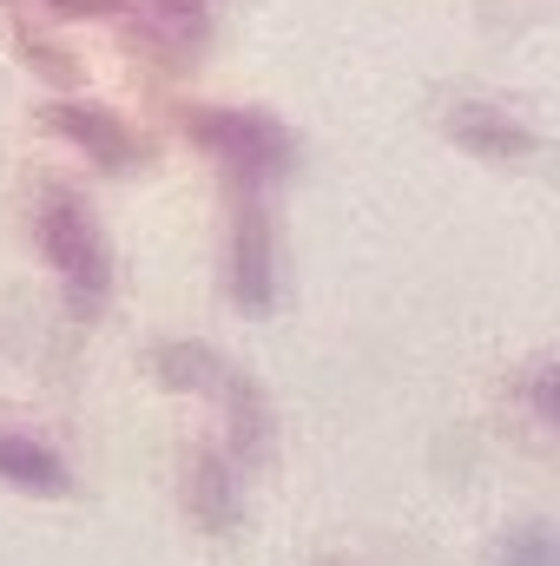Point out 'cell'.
<instances>
[{
  "mask_svg": "<svg viewBox=\"0 0 560 566\" xmlns=\"http://www.w3.org/2000/svg\"><path fill=\"white\" fill-rule=\"evenodd\" d=\"M0 474L20 481V488H66V468L46 448H20L13 434H0Z\"/></svg>",
  "mask_w": 560,
  "mask_h": 566,
  "instance_id": "cell-2",
  "label": "cell"
},
{
  "mask_svg": "<svg viewBox=\"0 0 560 566\" xmlns=\"http://www.w3.org/2000/svg\"><path fill=\"white\" fill-rule=\"evenodd\" d=\"M495 566H554V547H548V527H528L515 541H501Z\"/></svg>",
  "mask_w": 560,
  "mask_h": 566,
  "instance_id": "cell-4",
  "label": "cell"
},
{
  "mask_svg": "<svg viewBox=\"0 0 560 566\" xmlns=\"http://www.w3.org/2000/svg\"><path fill=\"white\" fill-rule=\"evenodd\" d=\"M40 244H46V258L66 271V283H73V296H80V303H93V296L106 290V258H100L93 218H86L80 205L53 198V205H46V224H40Z\"/></svg>",
  "mask_w": 560,
  "mask_h": 566,
  "instance_id": "cell-1",
  "label": "cell"
},
{
  "mask_svg": "<svg viewBox=\"0 0 560 566\" xmlns=\"http://www.w3.org/2000/svg\"><path fill=\"white\" fill-rule=\"evenodd\" d=\"M53 126H60L66 139H80V145H100V158H106V165H120V158H126V139L113 133V119H106V113H80V106H53Z\"/></svg>",
  "mask_w": 560,
  "mask_h": 566,
  "instance_id": "cell-3",
  "label": "cell"
}]
</instances>
